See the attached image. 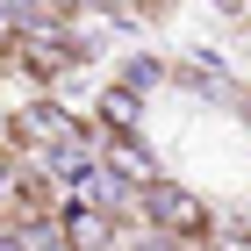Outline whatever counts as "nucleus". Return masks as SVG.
Wrapping results in <instances>:
<instances>
[{
    "mask_svg": "<svg viewBox=\"0 0 251 251\" xmlns=\"http://www.w3.org/2000/svg\"><path fill=\"white\" fill-rule=\"evenodd\" d=\"M136 215H144V230H165V237H208L215 230V201L187 179H165L151 173L136 187Z\"/></svg>",
    "mask_w": 251,
    "mask_h": 251,
    "instance_id": "nucleus-1",
    "label": "nucleus"
},
{
    "mask_svg": "<svg viewBox=\"0 0 251 251\" xmlns=\"http://www.w3.org/2000/svg\"><path fill=\"white\" fill-rule=\"evenodd\" d=\"M122 215L100 201H58V251H115Z\"/></svg>",
    "mask_w": 251,
    "mask_h": 251,
    "instance_id": "nucleus-2",
    "label": "nucleus"
},
{
    "mask_svg": "<svg viewBox=\"0 0 251 251\" xmlns=\"http://www.w3.org/2000/svg\"><path fill=\"white\" fill-rule=\"evenodd\" d=\"M165 86H179V94H194V100H230L237 108V86H230V72H223L215 50H194V58L165 65Z\"/></svg>",
    "mask_w": 251,
    "mask_h": 251,
    "instance_id": "nucleus-3",
    "label": "nucleus"
},
{
    "mask_svg": "<svg viewBox=\"0 0 251 251\" xmlns=\"http://www.w3.org/2000/svg\"><path fill=\"white\" fill-rule=\"evenodd\" d=\"M94 151H100V165H108V179H122V187H144V179L158 173V151L136 129H108V144H94Z\"/></svg>",
    "mask_w": 251,
    "mask_h": 251,
    "instance_id": "nucleus-4",
    "label": "nucleus"
},
{
    "mask_svg": "<svg viewBox=\"0 0 251 251\" xmlns=\"http://www.w3.org/2000/svg\"><path fill=\"white\" fill-rule=\"evenodd\" d=\"M165 65H173V58H158V50H129L122 72H115V86H122V94H136V100H151L158 86H165Z\"/></svg>",
    "mask_w": 251,
    "mask_h": 251,
    "instance_id": "nucleus-5",
    "label": "nucleus"
},
{
    "mask_svg": "<svg viewBox=\"0 0 251 251\" xmlns=\"http://www.w3.org/2000/svg\"><path fill=\"white\" fill-rule=\"evenodd\" d=\"M94 122H100V129H136V122H144V100L122 94V86H108V94L94 100Z\"/></svg>",
    "mask_w": 251,
    "mask_h": 251,
    "instance_id": "nucleus-6",
    "label": "nucleus"
},
{
    "mask_svg": "<svg viewBox=\"0 0 251 251\" xmlns=\"http://www.w3.org/2000/svg\"><path fill=\"white\" fill-rule=\"evenodd\" d=\"M129 251H179V237H165V230H144Z\"/></svg>",
    "mask_w": 251,
    "mask_h": 251,
    "instance_id": "nucleus-7",
    "label": "nucleus"
},
{
    "mask_svg": "<svg viewBox=\"0 0 251 251\" xmlns=\"http://www.w3.org/2000/svg\"><path fill=\"white\" fill-rule=\"evenodd\" d=\"M0 251H29V244H22V230H15V223H0Z\"/></svg>",
    "mask_w": 251,
    "mask_h": 251,
    "instance_id": "nucleus-8",
    "label": "nucleus"
},
{
    "mask_svg": "<svg viewBox=\"0 0 251 251\" xmlns=\"http://www.w3.org/2000/svg\"><path fill=\"white\" fill-rule=\"evenodd\" d=\"M215 15H223V22H244V0H215Z\"/></svg>",
    "mask_w": 251,
    "mask_h": 251,
    "instance_id": "nucleus-9",
    "label": "nucleus"
},
{
    "mask_svg": "<svg viewBox=\"0 0 251 251\" xmlns=\"http://www.w3.org/2000/svg\"><path fill=\"white\" fill-rule=\"evenodd\" d=\"M144 7H151V15H165V0H144Z\"/></svg>",
    "mask_w": 251,
    "mask_h": 251,
    "instance_id": "nucleus-10",
    "label": "nucleus"
},
{
    "mask_svg": "<svg viewBox=\"0 0 251 251\" xmlns=\"http://www.w3.org/2000/svg\"><path fill=\"white\" fill-rule=\"evenodd\" d=\"M0 79H7V50H0Z\"/></svg>",
    "mask_w": 251,
    "mask_h": 251,
    "instance_id": "nucleus-11",
    "label": "nucleus"
}]
</instances>
